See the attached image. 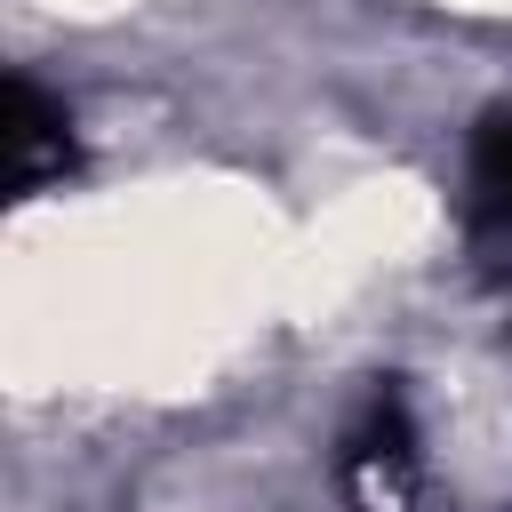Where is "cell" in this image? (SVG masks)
I'll return each instance as SVG.
<instances>
[{
  "instance_id": "cell-1",
  "label": "cell",
  "mask_w": 512,
  "mask_h": 512,
  "mask_svg": "<svg viewBox=\"0 0 512 512\" xmlns=\"http://www.w3.org/2000/svg\"><path fill=\"white\" fill-rule=\"evenodd\" d=\"M464 240L488 280L512 288V112H488L464 168Z\"/></svg>"
},
{
  "instance_id": "cell-2",
  "label": "cell",
  "mask_w": 512,
  "mask_h": 512,
  "mask_svg": "<svg viewBox=\"0 0 512 512\" xmlns=\"http://www.w3.org/2000/svg\"><path fill=\"white\" fill-rule=\"evenodd\" d=\"M64 176H72V112L16 72L8 80V192L32 200V192H48Z\"/></svg>"
}]
</instances>
